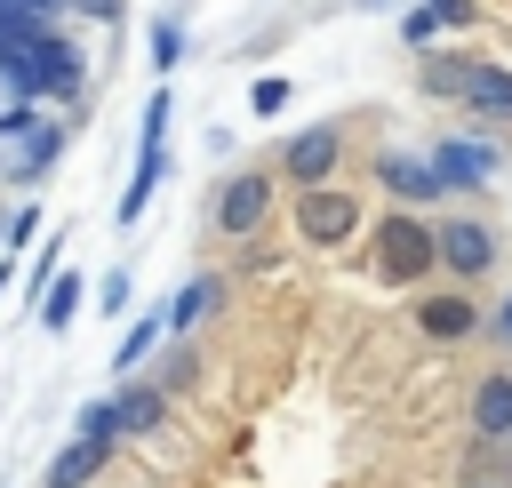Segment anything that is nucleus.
Returning <instances> with one entry per match:
<instances>
[{
    "label": "nucleus",
    "mask_w": 512,
    "mask_h": 488,
    "mask_svg": "<svg viewBox=\"0 0 512 488\" xmlns=\"http://www.w3.org/2000/svg\"><path fill=\"white\" fill-rule=\"evenodd\" d=\"M168 112H176V96H168V80H160V88L144 96V144H152V152L168 144Z\"/></svg>",
    "instance_id": "22"
},
{
    "label": "nucleus",
    "mask_w": 512,
    "mask_h": 488,
    "mask_svg": "<svg viewBox=\"0 0 512 488\" xmlns=\"http://www.w3.org/2000/svg\"><path fill=\"white\" fill-rule=\"evenodd\" d=\"M96 304H104V312H120V304H128V272H112V280L96 288Z\"/></svg>",
    "instance_id": "29"
},
{
    "label": "nucleus",
    "mask_w": 512,
    "mask_h": 488,
    "mask_svg": "<svg viewBox=\"0 0 512 488\" xmlns=\"http://www.w3.org/2000/svg\"><path fill=\"white\" fill-rule=\"evenodd\" d=\"M152 344H168V312H160V304H152V312H136V328L120 336L112 368H120V376H128V368H144V360H152Z\"/></svg>",
    "instance_id": "17"
},
{
    "label": "nucleus",
    "mask_w": 512,
    "mask_h": 488,
    "mask_svg": "<svg viewBox=\"0 0 512 488\" xmlns=\"http://www.w3.org/2000/svg\"><path fill=\"white\" fill-rule=\"evenodd\" d=\"M184 384H192V352H184V344H176V352H168V360H160V368H152V392H160V400H176V392H184Z\"/></svg>",
    "instance_id": "23"
},
{
    "label": "nucleus",
    "mask_w": 512,
    "mask_h": 488,
    "mask_svg": "<svg viewBox=\"0 0 512 488\" xmlns=\"http://www.w3.org/2000/svg\"><path fill=\"white\" fill-rule=\"evenodd\" d=\"M488 336H496V344H512V296L496 304V328H488Z\"/></svg>",
    "instance_id": "30"
},
{
    "label": "nucleus",
    "mask_w": 512,
    "mask_h": 488,
    "mask_svg": "<svg viewBox=\"0 0 512 488\" xmlns=\"http://www.w3.org/2000/svg\"><path fill=\"white\" fill-rule=\"evenodd\" d=\"M472 488H480V480H472Z\"/></svg>",
    "instance_id": "32"
},
{
    "label": "nucleus",
    "mask_w": 512,
    "mask_h": 488,
    "mask_svg": "<svg viewBox=\"0 0 512 488\" xmlns=\"http://www.w3.org/2000/svg\"><path fill=\"white\" fill-rule=\"evenodd\" d=\"M160 408H168V400H160L152 384H120V392H112V416H120V440H144V432H160Z\"/></svg>",
    "instance_id": "15"
},
{
    "label": "nucleus",
    "mask_w": 512,
    "mask_h": 488,
    "mask_svg": "<svg viewBox=\"0 0 512 488\" xmlns=\"http://www.w3.org/2000/svg\"><path fill=\"white\" fill-rule=\"evenodd\" d=\"M32 232H40V208H24V216H8V248H24Z\"/></svg>",
    "instance_id": "28"
},
{
    "label": "nucleus",
    "mask_w": 512,
    "mask_h": 488,
    "mask_svg": "<svg viewBox=\"0 0 512 488\" xmlns=\"http://www.w3.org/2000/svg\"><path fill=\"white\" fill-rule=\"evenodd\" d=\"M80 288H88L80 272H56V280H48V296H40V328H48V336H64V328H72V312H80Z\"/></svg>",
    "instance_id": "18"
},
{
    "label": "nucleus",
    "mask_w": 512,
    "mask_h": 488,
    "mask_svg": "<svg viewBox=\"0 0 512 488\" xmlns=\"http://www.w3.org/2000/svg\"><path fill=\"white\" fill-rule=\"evenodd\" d=\"M16 144H24V152H8V160H0V176H16V184H40V176L56 168V152H64V120H32Z\"/></svg>",
    "instance_id": "11"
},
{
    "label": "nucleus",
    "mask_w": 512,
    "mask_h": 488,
    "mask_svg": "<svg viewBox=\"0 0 512 488\" xmlns=\"http://www.w3.org/2000/svg\"><path fill=\"white\" fill-rule=\"evenodd\" d=\"M216 296H224V272H200V280H184V288H176V304H168V336H192V328L216 312Z\"/></svg>",
    "instance_id": "13"
},
{
    "label": "nucleus",
    "mask_w": 512,
    "mask_h": 488,
    "mask_svg": "<svg viewBox=\"0 0 512 488\" xmlns=\"http://www.w3.org/2000/svg\"><path fill=\"white\" fill-rule=\"evenodd\" d=\"M160 176H168V152H152V144H136V176H128V192H120V208H112V216H120V224H136Z\"/></svg>",
    "instance_id": "16"
},
{
    "label": "nucleus",
    "mask_w": 512,
    "mask_h": 488,
    "mask_svg": "<svg viewBox=\"0 0 512 488\" xmlns=\"http://www.w3.org/2000/svg\"><path fill=\"white\" fill-rule=\"evenodd\" d=\"M272 192H280V176H272V168H232V176L216 184V200H208L216 232H224V240H256V232H264V216H272Z\"/></svg>",
    "instance_id": "3"
},
{
    "label": "nucleus",
    "mask_w": 512,
    "mask_h": 488,
    "mask_svg": "<svg viewBox=\"0 0 512 488\" xmlns=\"http://www.w3.org/2000/svg\"><path fill=\"white\" fill-rule=\"evenodd\" d=\"M432 264L448 280H480V272H496V232L480 216H440L432 224Z\"/></svg>",
    "instance_id": "5"
},
{
    "label": "nucleus",
    "mask_w": 512,
    "mask_h": 488,
    "mask_svg": "<svg viewBox=\"0 0 512 488\" xmlns=\"http://www.w3.org/2000/svg\"><path fill=\"white\" fill-rule=\"evenodd\" d=\"M336 160H344V128H336V120H312V128H296V136L280 144V176H288L296 192L328 184V176H336Z\"/></svg>",
    "instance_id": "6"
},
{
    "label": "nucleus",
    "mask_w": 512,
    "mask_h": 488,
    "mask_svg": "<svg viewBox=\"0 0 512 488\" xmlns=\"http://www.w3.org/2000/svg\"><path fill=\"white\" fill-rule=\"evenodd\" d=\"M80 8H88V16H112V8H120V0H80Z\"/></svg>",
    "instance_id": "31"
},
{
    "label": "nucleus",
    "mask_w": 512,
    "mask_h": 488,
    "mask_svg": "<svg viewBox=\"0 0 512 488\" xmlns=\"http://www.w3.org/2000/svg\"><path fill=\"white\" fill-rule=\"evenodd\" d=\"M472 440H512V376H480L472 384Z\"/></svg>",
    "instance_id": "12"
},
{
    "label": "nucleus",
    "mask_w": 512,
    "mask_h": 488,
    "mask_svg": "<svg viewBox=\"0 0 512 488\" xmlns=\"http://www.w3.org/2000/svg\"><path fill=\"white\" fill-rule=\"evenodd\" d=\"M424 160H432V176H440L448 192H480V184L504 168V144H488V136H440Z\"/></svg>",
    "instance_id": "7"
},
{
    "label": "nucleus",
    "mask_w": 512,
    "mask_h": 488,
    "mask_svg": "<svg viewBox=\"0 0 512 488\" xmlns=\"http://www.w3.org/2000/svg\"><path fill=\"white\" fill-rule=\"evenodd\" d=\"M456 104H464L480 128H512V64H472Z\"/></svg>",
    "instance_id": "10"
},
{
    "label": "nucleus",
    "mask_w": 512,
    "mask_h": 488,
    "mask_svg": "<svg viewBox=\"0 0 512 488\" xmlns=\"http://www.w3.org/2000/svg\"><path fill=\"white\" fill-rule=\"evenodd\" d=\"M376 184H384L400 208H440V200H448V184H440L432 160H416V152H376Z\"/></svg>",
    "instance_id": "8"
},
{
    "label": "nucleus",
    "mask_w": 512,
    "mask_h": 488,
    "mask_svg": "<svg viewBox=\"0 0 512 488\" xmlns=\"http://www.w3.org/2000/svg\"><path fill=\"white\" fill-rule=\"evenodd\" d=\"M464 56H424V96H464Z\"/></svg>",
    "instance_id": "20"
},
{
    "label": "nucleus",
    "mask_w": 512,
    "mask_h": 488,
    "mask_svg": "<svg viewBox=\"0 0 512 488\" xmlns=\"http://www.w3.org/2000/svg\"><path fill=\"white\" fill-rule=\"evenodd\" d=\"M280 104H288V80H280V72H264V80L248 88V112H256V120H272Z\"/></svg>",
    "instance_id": "24"
},
{
    "label": "nucleus",
    "mask_w": 512,
    "mask_h": 488,
    "mask_svg": "<svg viewBox=\"0 0 512 488\" xmlns=\"http://www.w3.org/2000/svg\"><path fill=\"white\" fill-rule=\"evenodd\" d=\"M400 40L432 56V40H440V24H432V8H408V16H400Z\"/></svg>",
    "instance_id": "25"
},
{
    "label": "nucleus",
    "mask_w": 512,
    "mask_h": 488,
    "mask_svg": "<svg viewBox=\"0 0 512 488\" xmlns=\"http://www.w3.org/2000/svg\"><path fill=\"white\" fill-rule=\"evenodd\" d=\"M424 272H440V264H432V224H424L416 208H384V216L368 224V280L408 288V280H424Z\"/></svg>",
    "instance_id": "1"
},
{
    "label": "nucleus",
    "mask_w": 512,
    "mask_h": 488,
    "mask_svg": "<svg viewBox=\"0 0 512 488\" xmlns=\"http://www.w3.org/2000/svg\"><path fill=\"white\" fill-rule=\"evenodd\" d=\"M0 8H16V16H40V24H56V16H64V0H0Z\"/></svg>",
    "instance_id": "27"
},
{
    "label": "nucleus",
    "mask_w": 512,
    "mask_h": 488,
    "mask_svg": "<svg viewBox=\"0 0 512 488\" xmlns=\"http://www.w3.org/2000/svg\"><path fill=\"white\" fill-rule=\"evenodd\" d=\"M104 464H112V448H104V440H72V448H56V456H48V488H88Z\"/></svg>",
    "instance_id": "14"
},
{
    "label": "nucleus",
    "mask_w": 512,
    "mask_h": 488,
    "mask_svg": "<svg viewBox=\"0 0 512 488\" xmlns=\"http://www.w3.org/2000/svg\"><path fill=\"white\" fill-rule=\"evenodd\" d=\"M144 48H152V72H168V64H176V56H184V16H160V24H152V40H144Z\"/></svg>",
    "instance_id": "21"
},
{
    "label": "nucleus",
    "mask_w": 512,
    "mask_h": 488,
    "mask_svg": "<svg viewBox=\"0 0 512 488\" xmlns=\"http://www.w3.org/2000/svg\"><path fill=\"white\" fill-rule=\"evenodd\" d=\"M416 328L432 344H464V336H480V304L456 288H432V296H416Z\"/></svg>",
    "instance_id": "9"
},
{
    "label": "nucleus",
    "mask_w": 512,
    "mask_h": 488,
    "mask_svg": "<svg viewBox=\"0 0 512 488\" xmlns=\"http://www.w3.org/2000/svg\"><path fill=\"white\" fill-rule=\"evenodd\" d=\"M0 80L16 96H80V48L64 32H32L24 48L0 56Z\"/></svg>",
    "instance_id": "2"
},
{
    "label": "nucleus",
    "mask_w": 512,
    "mask_h": 488,
    "mask_svg": "<svg viewBox=\"0 0 512 488\" xmlns=\"http://www.w3.org/2000/svg\"><path fill=\"white\" fill-rule=\"evenodd\" d=\"M72 440H104V448H120V416H112V392H104V400H80V416H72Z\"/></svg>",
    "instance_id": "19"
},
{
    "label": "nucleus",
    "mask_w": 512,
    "mask_h": 488,
    "mask_svg": "<svg viewBox=\"0 0 512 488\" xmlns=\"http://www.w3.org/2000/svg\"><path fill=\"white\" fill-rule=\"evenodd\" d=\"M416 8H432V24H480V0H416Z\"/></svg>",
    "instance_id": "26"
},
{
    "label": "nucleus",
    "mask_w": 512,
    "mask_h": 488,
    "mask_svg": "<svg viewBox=\"0 0 512 488\" xmlns=\"http://www.w3.org/2000/svg\"><path fill=\"white\" fill-rule=\"evenodd\" d=\"M360 224H368V208H360L344 184H312V192H296V232H304V248H344Z\"/></svg>",
    "instance_id": "4"
}]
</instances>
